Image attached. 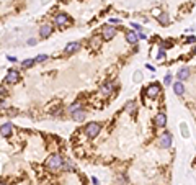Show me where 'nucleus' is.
Here are the masks:
<instances>
[{
	"label": "nucleus",
	"instance_id": "1",
	"mask_svg": "<svg viewBox=\"0 0 196 185\" xmlns=\"http://www.w3.org/2000/svg\"><path fill=\"white\" fill-rule=\"evenodd\" d=\"M46 167L51 170H61L62 167H64V157L59 154H54V156H51V157L46 161Z\"/></svg>",
	"mask_w": 196,
	"mask_h": 185
},
{
	"label": "nucleus",
	"instance_id": "2",
	"mask_svg": "<svg viewBox=\"0 0 196 185\" xmlns=\"http://www.w3.org/2000/svg\"><path fill=\"white\" fill-rule=\"evenodd\" d=\"M100 130H101V125L100 123H95V121H92V123L87 125V128H85V134H87V138H90V139H93V138L98 136Z\"/></svg>",
	"mask_w": 196,
	"mask_h": 185
},
{
	"label": "nucleus",
	"instance_id": "3",
	"mask_svg": "<svg viewBox=\"0 0 196 185\" xmlns=\"http://www.w3.org/2000/svg\"><path fill=\"white\" fill-rule=\"evenodd\" d=\"M103 39L105 41H109V39H113L114 36H116V26H111V25H106L103 26Z\"/></svg>",
	"mask_w": 196,
	"mask_h": 185
},
{
	"label": "nucleus",
	"instance_id": "4",
	"mask_svg": "<svg viewBox=\"0 0 196 185\" xmlns=\"http://www.w3.org/2000/svg\"><path fill=\"white\" fill-rule=\"evenodd\" d=\"M54 23H56L57 26L66 28L69 23H70V18H69V15H67V13H57V15H56V18H54Z\"/></svg>",
	"mask_w": 196,
	"mask_h": 185
},
{
	"label": "nucleus",
	"instance_id": "5",
	"mask_svg": "<svg viewBox=\"0 0 196 185\" xmlns=\"http://www.w3.org/2000/svg\"><path fill=\"white\" fill-rule=\"evenodd\" d=\"M159 94H160V85H159V84H151V85L146 89V95L151 97V98L159 97Z\"/></svg>",
	"mask_w": 196,
	"mask_h": 185
},
{
	"label": "nucleus",
	"instance_id": "6",
	"mask_svg": "<svg viewBox=\"0 0 196 185\" xmlns=\"http://www.w3.org/2000/svg\"><path fill=\"white\" fill-rule=\"evenodd\" d=\"M5 79H7V82H10V84H15V82H18V80H20V72L10 69V71L7 72V76H5Z\"/></svg>",
	"mask_w": 196,
	"mask_h": 185
},
{
	"label": "nucleus",
	"instance_id": "7",
	"mask_svg": "<svg viewBox=\"0 0 196 185\" xmlns=\"http://www.w3.org/2000/svg\"><path fill=\"white\" fill-rule=\"evenodd\" d=\"M170 146H172V134L170 133H164L162 138H160V148L168 149Z\"/></svg>",
	"mask_w": 196,
	"mask_h": 185
},
{
	"label": "nucleus",
	"instance_id": "8",
	"mask_svg": "<svg viewBox=\"0 0 196 185\" xmlns=\"http://www.w3.org/2000/svg\"><path fill=\"white\" fill-rule=\"evenodd\" d=\"M51 33H53V25H49V23L41 25V28H39V34H41V38H49Z\"/></svg>",
	"mask_w": 196,
	"mask_h": 185
},
{
	"label": "nucleus",
	"instance_id": "9",
	"mask_svg": "<svg viewBox=\"0 0 196 185\" xmlns=\"http://www.w3.org/2000/svg\"><path fill=\"white\" fill-rule=\"evenodd\" d=\"M154 123L155 126H159V128H164V126L167 125V115L165 113H157L154 118Z\"/></svg>",
	"mask_w": 196,
	"mask_h": 185
},
{
	"label": "nucleus",
	"instance_id": "10",
	"mask_svg": "<svg viewBox=\"0 0 196 185\" xmlns=\"http://www.w3.org/2000/svg\"><path fill=\"white\" fill-rule=\"evenodd\" d=\"M188 77H190V67H181L177 72V79H180V80H186Z\"/></svg>",
	"mask_w": 196,
	"mask_h": 185
},
{
	"label": "nucleus",
	"instance_id": "11",
	"mask_svg": "<svg viewBox=\"0 0 196 185\" xmlns=\"http://www.w3.org/2000/svg\"><path fill=\"white\" fill-rule=\"evenodd\" d=\"M139 34L137 33H134V31H126V39H128V43L129 44H136L137 41H139Z\"/></svg>",
	"mask_w": 196,
	"mask_h": 185
},
{
	"label": "nucleus",
	"instance_id": "12",
	"mask_svg": "<svg viewBox=\"0 0 196 185\" xmlns=\"http://www.w3.org/2000/svg\"><path fill=\"white\" fill-rule=\"evenodd\" d=\"M80 49V43H69L66 46V53L67 54H72V53H75V51Z\"/></svg>",
	"mask_w": 196,
	"mask_h": 185
},
{
	"label": "nucleus",
	"instance_id": "13",
	"mask_svg": "<svg viewBox=\"0 0 196 185\" xmlns=\"http://www.w3.org/2000/svg\"><path fill=\"white\" fill-rule=\"evenodd\" d=\"M11 130H13V126H11V123H3L2 125V136L7 138L11 134Z\"/></svg>",
	"mask_w": 196,
	"mask_h": 185
},
{
	"label": "nucleus",
	"instance_id": "14",
	"mask_svg": "<svg viewBox=\"0 0 196 185\" xmlns=\"http://www.w3.org/2000/svg\"><path fill=\"white\" fill-rule=\"evenodd\" d=\"M173 92L177 95H183V94H185V87H183V84L181 82H175L173 84Z\"/></svg>",
	"mask_w": 196,
	"mask_h": 185
},
{
	"label": "nucleus",
	"instance_id": "15",
	"mask_svg": "<svg viewBox=\"0 0 196 185\" xmlns=\"http://www.w3.org/2000/svg\"><path fill=\"white\" fill-rule=\"evenodd\" d=\"M72 118L75 120V121H82V120L85 118V112H83L82 108H80V110H77V112H74V113H72Z\"/></svg>",
	"mask_w": 196,
	"mask_h": 185
},
{
	"label": "nucleus",
	"instance_id": "16",
	"mask_svg": "<svg viewBox=\"0 0 196 185\" xmlns=\"http://www.w3.org/2000/svg\"><path fill=\"white\" fill-rule=\"evenodd\" d=\"M100 90H101L103 95H109V94L113 92V85H111V84H105V85H101Z\"/></svg>",
	"mask_w": 196,
	"mask_h": 185
},
{
	"label": "nucleus",
	"instance_id": "17",
	"mask_svg": "<svg viewBox=\"0 0 196 185\" xmlns=\"http://www.w3.org/2000/svg\"><path fill=\"white\" fill-rule=\"evenodd\" d=\"M100 44H101V39H100V38L93 36V38L90 39V46H92L93 49H98V48H100Z\"/></svg>",
	"mask_w": 196,
	"mask_h": 185
},
{
	"label": "nucleus",
	"instance_id": "18",
	"mask_svg": "<svg viewBox=\"0 0 196 185\" xmlns=\"http://www.w3.org/2000/svg\"><path fill=\"white\" fill-rule=\"evenodd\" d=\"M157 18H159V21L162 23V25H168V23H170V18H168V15H167V13H160Z\"/></svg>",
	"mask_w": 196,
	"mask_h": 185
},
{
	"label": "nucleus",
	"instance_id": "19",
	"mask_svg": "<svg viewBox=\"0 0 196 185\" xmlns=\"http://www.w3.org/2000/svg\"><path fill=\"white\" fill-rule=\"evenodd\" d=\"M82 108V103L80 102H75V103H72L70 107H69V113H74V112H77V110Z\"/></svg>",
	"mask_w": 196,
	"mask_h": 185
},
{
	"label": "nucleus",
	"instance_id": "20",
	"mask_svg": "<svg viewBox=\"0 0 196 185\" xmlns=\"http://www.w3.org/2000/svg\"><path fill=\"white\" fill-rule=\"evenodd\" d=\"M134 110H136V102H128L126 103V112L128 113H134Z\"/></svg>",
	"mask_w": 196,
	"mask_h": 185
},
{
	"label": "nucleus",
	"instance_id": "21",
	"mask_svg": "<svg viewBox=\"0 0 196 185\" xmlns=\"http://www.w3.org/2000/svg\"><path fill=\"white\" fill-rule=\"evenodd\" d=\"M33 64H34V59H26V61H23V62H21V66H23V67H26V69H28V67H31Z\"/></svg>",
	"mask_w": 196,
	"mask_h": 185
},
{
	"label": "nucleus",
	"instance_id": "22",
	"mask_svg": "<svg viewBox=\"0 0 196 185\" xmlns=\"http://www.w3.org/2000/svg\"><path fill=\"white\" fill-rule=\"evenodd\" d=\"M46 59H48V56H46V54H39V56L34 57V62H43V61H46Z\"/></svg>",
	"mask_w": 196,
	"mask_h": 185
},
{
	"label": "nucleus",
	"instance_id": "23",
	"mask_svg": "<svg viewBox=\"0 0 196 185\" xmlns=\"http://www.w3.org/2000/svg\"><path fill=\"white\" fill-rule=\"evenodd\" d=\"M142 80V74L141 72H134V82H141Z\"/></svg>",
	"mask_w": 196,
	"mask_h": 185
},
{
	"label": "nucleus",
	"instance_id": "24",
	"mask_svg": "<svg viewBox=\"0 0 196 185\" xmlns=\"http://www.w3.org/2000/svg\"><path fill=\"white\" fill-rule=\"evenodd\" d=\"M118 182H119V185H126V182H128V180H126V177H124L123 174H121V175L118 177Z\"/></svg>",
	"mask_w": 196,
	"mask_h": 185
},
{
	"label": "nucleus",
	"instance_id": "25",
	"mask_svg": "<svg viewBox=\"0 0 196 185\" xmlns=\"http://www.w3.org/2000/svg\"><path fill=\"white\" fill-rule=\"evenodd\" d=\"M164 82H165V85H170V84H172V76H167V77L164 79Z\"/></svg>",
	"mask_w": 196,
	"mask_h": 185
},
{
	"label": "nucleus",
	"instance_id": "26",
	"mask_svg": "<svg viewBox=\"0 0 196 185\" xmlns=\"http://www.w3.org/2000/svg\"><path fill=\"white\" fill-rule=\"evenodd\" d=\"M164 53H165V48H162V49L159 51V54H157V59H162V57H164Z\"/></svg>",
	"mask_w": 196,
	"mask_h": 185
},
{
	"label": "nucleus",
	"instance_id": "27",
	"mask_svg": "<svg viewBox=\"0 0 196 185\" xmlns=\"http://www.w3.org/2000/svg\"><path fill=\"white\" fill-rule=\"evenodd\" d=\"M64 167H66V169L69 170V169H72V167H74V164L70 162V161H67V162H66V165H64Z\"/></svg>",
	"mask_w": 196,
	"mask_h": 185
},
{
	"label": "nucleus",
	"instance_id": "28",
	"mask_svg": "<svg viewBox=\"0 0 196 185\" xmlns=\"http://www.w3.org/2000/svg\"><path fill=\"white\" fill-rule=\"evenodd\" d=\"M28 44H30V46H34V44H36V39H34V38H30V39H28Z\"/></svg>",
	"mask_w": 196,
	"mask_h": 185
},
{
	"label": "nucleus",
	"instance_id": "29",
	"mask_svg": "<svg viewBox=\"0 0 196 185\" xmlns=\"http://www.w3.org/2000/svg\"><path fill=\"white\" fill-rule=\"evenodd\" d=\"M131 26H134V30H137V31H141V30H142V28H141V25H137V23H132Z\"/></svg>",
	"mask_w": 196,
	"mask_h": 185
},
{
	"label": "nucleus",
	"instance_id": "30",
	"mask_svg": "<svg viewBox=\"0 0 196 185\" xmlns=\"http://www.w3.org/2000/svg\"><path fill=\"white\" fill-rule=\"evenodd\" d=\"M194 41H196L194 36H190V38H188V43H194Z\"/></svg>",
	"mask_w": 196,
	"mask_h": 185
},
{
	"label": "nucleus",
	"instance_id": "31",
	"mask_svg": "<svg viewBox=\"0 0 196 185\" xmlns=\"http://www.w3.org/2000/svg\"><path fill=\"white\" fill-rule=\"evenodd\" d=\"M139 39H146V34L141 33V31H139Z\"/></svg>",
	"mask_w": 196,
	"mask_h": 185
},
{
	"label": "nucleus",
	"instance_id": "32",
	"mask_svg": "<svg viewBox=\"0 0 196 185\" xmlns=\"http://www.w3.org/2000/svg\"><path fill=\"white\" fill-rule=\"evenodd\" d=\"M119 20H116V18H113V20H109V23H113V25H116V23H118Z\"/></svg>",
	"mask_w": 196,
	"mask_h": 185
},
{
	"label": "nucleus",
	"instance_id": "33",
	"mask_svg": "<svg viewBox=\"0 0 196 185\" xmlns=\"http://www.w3.org/2000/svg\"><path fill=\"white\" fill-rule=\"evenodd\" d=\"M92 182H93V183H96V185H98V178H96V177H92Z\"/></svg>",
	"mask_w": 196,
	"mask_h": 185
}]
</instances>
